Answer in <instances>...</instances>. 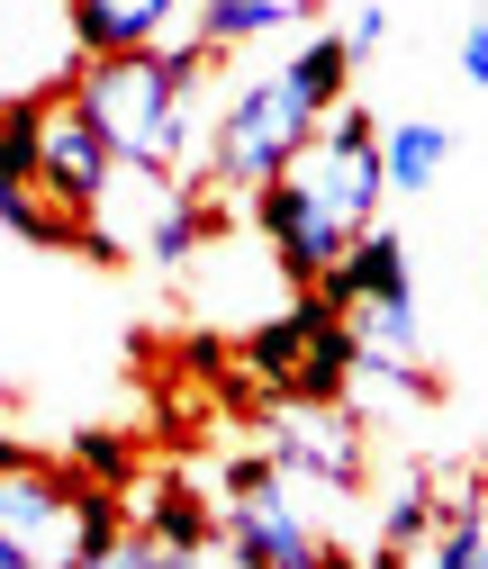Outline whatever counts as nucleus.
<instances>
[{
    "label": "nucleus",
    "mask_w": 488,
    "mask_h": 569,
    "mask_svg": "<svg viewBox=\"0 0 488 569\" xmlns=\"http://www.w3.org/2000/svg\"><path fill=\"white\" fill-rule=\"evenodd\" d=\"M335 37H343V54H353V63H362V54H371V46L389 37V10H380V0H362V10H353V19H343Z\"/></svg>",
    "instance_id": "aec40b11"
},
{
    "label": "nucleus",
    "mask_w": 488,
    "mask_h": 569,
    "mask_svg": "<svg viewBox=\"0 0 488 569\" xmlns=\"http://www.w3.org/2000/svg\"><path fill=\"white\" fill-rule=\"evenodd\" d=\"M389 290H416L407 280V244L389 236V227H362L353 244H343L326 271H317V299L343 317V308H362V299H389Z\"/></svg>",
    "instance_id": "9d476101"
},
{
    "label": "nucleus",
    "mask_w": 488,
    "mask_h": 569,
    "mask_svg": "<svg viewBox=\"0 0 488 569\" xmlns=\"http://www.w3.org/2000/svg\"><path fill=\"white\" fill-rule=\"evenodd\" d=\"M118 533V488H91L82 470H54L37 452L0 470V542L19 551V569H82Z\"/></svg>",
    "instance_id": "f257e3e1"
},
{
    "label": "nucleus",
    "mask_w": 488,
    "mask_h": 569,
    "mask_svg": "<svg viewBox=\"0 0 488 569\" xmlns=\"http://www.w3.org/2000/svg\"><path fill=\"white\" fill-rule=\"evenodd\" d=\"M63 10H73V46L82 54H136V46H155L181 19V0H63Z\"/></svg>",
    "instance_id": "f8f14e48"
},
{
    "label": "nucleus",
    "mask_w": 488,
    "mask_h": 569,
    "mask_svg": "<svg viewBox=\"0 0 488 569\" xmlns=\"http://www.w3.org/2000/svg\"><path fill=\"white\" fill-rule=\"evenodd\" d=\"M82 470H91V488H118V479H127V443L91 435V443H82Z\"/></svg>",
    "instance_id": "412c9836"
},
{
    "label": "nucleus",
    "mask_w": 488,
    "mask_h": 569,
    "mask_svg": "<svg viewBox=\"0 0 488 569\" xmlns=\"http://www.w3.org/2000/svg\"><path fill=\"white\" fill-rule=\"evenodd\" d=\"M281 172L326 208L343 236H362V227L380 218V199H389V181H380V118H371V109H353V100H335V109L308 127V146H299Z\"/></svg>",
    "instance_id": "7ed1b4c3"
},
{
    "label": "nucleus",
    "mask_w": 488,
    "mask_h": 569,
    "mask_svg": "<svg viewBox=\"0 0 488 569\" xmlns=\"http://www.w3.org/2000/svg\"><path fill=\"white\" fill-rule=\"evenodd\" d=\"M461 82H488V37L461 28Z\"/></svg>",
    "instance_id": "4be33fe9"
},
{
    "label": "nucleus",
    "mask_w": 488,
    "mask_h": 569,
    "mask_svg": "<svg viewBox=\"0 0 488 569\" xmlns=\"http://www.w3.org/2000/svg\"><path fill=\"white\" fill-rule=\"evenodd\" d=\"M199 560H208V551H199ZM199 560H190V551H163L155 533H118V542H109V551H91L82 569H199Z\"/></svg>",
    "instance_id": "a211bd4d"
},
{
    "label": "nucleus",
    "mask_w": 488,
    "mask_h": 569,
    "mask_svg": "<svg viewBox=\"0 0 488 569\" xmlns=\"http://www.w3.org/2000/svg\"><path fill=\"white\" fill-rule=\"evenodd\" d=\"M426 525H435V488H426V479H407V488L389 497V525H380V551H416V542H426Z\"/></svg>",
    "instance_id": "f3484780"
},
{
    "label": "nucleus",
    "mask_w": 488,
    "mask_h": 569,
    "mask_svg": "<svg viewBox=\"0 0 488 569\" xmlns=\"http://www.w3.org/2000/svg\"><path fill=\"white\" fill-rule=\"evenodd\" d=\"M245 362H253V380H271L290 407H335L343 389H353V326H343L317 290H299L281 317H262L245 335Z\"/></svg>",
    "instance_id": "f03ea898"
},
{
    "label": "nucleus",
    "mask_w": 488,
    "mask_h": 569,
    "mask_svg": "<svg viewBox=\"0 0 488 569\" xmlns=\"http://www.w3.org/2000/svg\"><path fill=\"white\" fill-rule=\"evenodd\" d=\"M218 542H227V560L236 569H317V525L290 507V488H281V470H271L262 488H245V497H227V525H218Z\"/></svg>",
    "instance_id": "0eeeda50"
},
{
    "label": "nucleus",
    "mask_w": 488,
    "mask_h": 569,
    "mask_svg": "<svg viewBox=\"0 0 488 569\" xmlns=\"http://www.w3.org/2000/svg\"><path fill=\"white\" fill-rule=\"evenodd\" d=\"M271 470H281V479H317V488H353V479H362V435H353V416H335V407L281 416Z\"/></svg>",
    "instance_id": "1a4fd4ad"
},
{
    "label": "nucleus",
    "mask_w": 488,
    "mask_h": 569,
    "mask_svg": "<svg viewBox=\"0 0 488 569\" xmlns=\"http://www.w3.org/2000/svg\"><path fill=\"white\" fill-rule=\"evenodd\" d=\"M82 46H73V10L63 0H0V109L10 100H63L82 73Z\"/></svg>",
    "instance_id": "39448f33"
},
{
    "label": "nucleus",
    "mask_w": 488,
    "mask_h": 569,
    "mask_svg": "<svg viewBox=\"0 0 488 569\" xmlns=\"http://www.w3.org/2000/svg\"><path fill=\"white\" fill-rule=\"evenodd\" d=\"M281 82H290V91L326 118L343 91H353V54H343V37H308L299 54H281Z\"/></svg>",
    "instance_id": "4468645a"
},
{
    "label": "nucleus",
    "mask_w": 488,
    "mask_h": 569,
    "mask_svg": "<svg viewBox=\"0 0 488 569\" xmlns=\"http://www.w3.org/2000/svg\"><path fill=\"white\" fill-rule=\"evenodd\" d=\"M0 218H10L28 244H82V218H73V208H54L37 181H0Z\"/></svg>",
    "instance_id": "2eb2a0df"
},
{
    "label": "nucleus",
    "mask_w": 488,
    "mask_h": 569,
    "mask_svg": "<svg viewBox=\"0 0 488 569\" xmlns=\"http://www.w3.org/2000/svg\"><path fill=\"white\" fill-rule=\"evenodd\" d=\"M308 127H317V109H308L281 73L245 82V91L218 109V127H208V181H227V190H262L271 172H281V163L308 146Z\"/></svg>",
    "instance_id": "20e7f679"
},
{
    "label": "nucleus",
    "mask_w": 488,
    "mask_h": 569,
    "mask_svg": "<svg viewBox=\"0 0 488 569\" xmlns=\"http://www.w3.org/2000/svg\"><path fill=\"white\" fill-rule=\"evenodd\" d=\"M181 37H199L208 54H227V46H253V37H281L299 19H317V0H181Z\"/></svg>",
    "instance_id": "9b49d317"
},
{
    "label": "nucleus",
    "mask_w": 488,
    "mask_h": 569,
    "mask_svg": "<svg viewBox=\"0 0 488 569\" xmlns=\"http://www.w3.org/2000/svg\"><path fill=\"white\" fill-rule=\"evenodd\" d=\"M100 181H109V146H100V127L73 109V100H46V127H37V190L54 199V208H82L100 199Z\"/></svg>",
    "instance_id": "6e6552de"
},
{
    "label": "nucleus",
    "mask_w": 488,
    "mask_h": 569,
    "mask_svg": "<svg viewBox=\"0 0 488 569\" xmlns=\"http://www.w3.org/2000/svg\"><path fill=\"white\" fill-rule=\"evenodd\" d=\"M136 533H155L163 551H190V560H199L218 525H208V507H199L190 488H172V497H155V525H136Z\"/></svg>",
    "instance_id": "dca6fc26"
},
{
    "label": "nucleus",
    "mask_w": 488,
    "mask_h": 569,
    "mask_svg": "<svg viewBox=\"0 0 488 569\" xmlns=\"http://www.w3.org/2000/svg\"><path fill=\"white\" fill-rule=\"evenodd\" d=\"M444 154H452V127H435V118L380 127V181H389V190H426V181L444 172Z\"/></svg>",
    "instance_id": "ddd939ff"
},
{
    "label": "nucleus",
    "mask_w": 488,
    "mask_h": 569,
    "mask_svg": "<svg viewBox=\"0 0 488 569\" xmlns=\"http://www.w3.org/2000/svg\"><path fill=\"white\" fill-rule=\"evenodd\" d=\"M245 199H253V236H262V253L281 262V280H299V290H317V271H326L343 244H353V236H343L290 172H271V181L245 190Z\"/></svg>",
    "instance_id": "423d86ee"
},
{
    "label": "nucleus",
    "mask_w": 488,
    "mask_h": 569,
    "mask_svg": "<svg viewBox=\"0 0 488 569\" xmlns=\"http://www.w3.org/2000/svg\"><path fill=\"white\" fill-rule=\"evenodd\" d=\"M435 569H479V516H452V525H444Z\"/></svg>",
    "instance_id": "6ab92c4d"
}]
</instances>
